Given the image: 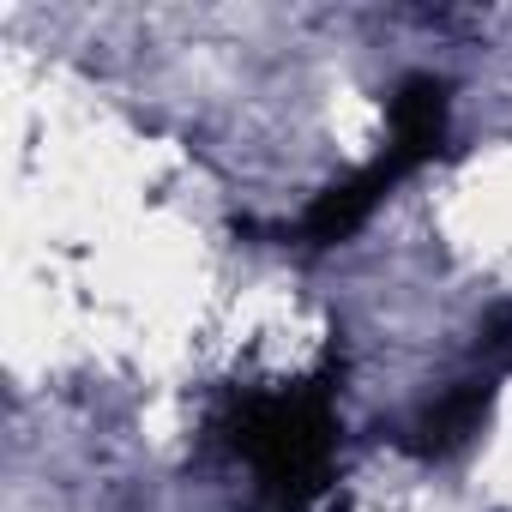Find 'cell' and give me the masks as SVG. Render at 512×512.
<instances>
[{
	"label": "cell",
	"mask_w": 512,
	"mask_h": 512,
	"mask_svg": "<svg viewBox=\"0 0 512 512\" xmlns=\"http://www.w3.org/2000/svg\"><path fill=\"white\" fill-rule=\"evenodd\" d=\"M211 446H223L253 476L247 512H308L338 464V374L332 362L290 386H229L205 416Z\"/></svg>",
	"instance_id": "cell-1"
},
{
	"label": "cell",
	"mask_w": 512,
	"mask_h": 512,
	"mask_svg": "<svg viewBox=\"0 0 512 512\" xmlns=\"http://www.w3.org/2000/svg\"><path fill=\"white\" fill-rule=\"evenodd\" d=\"M494 392H500V368L464 374L458 386H446L434 404H422V410L398 428V446H404L410 458H446V452H458V446L482 428Z\"/></svg>",
	"instance_id": "cell-2"
}]
</instances>
